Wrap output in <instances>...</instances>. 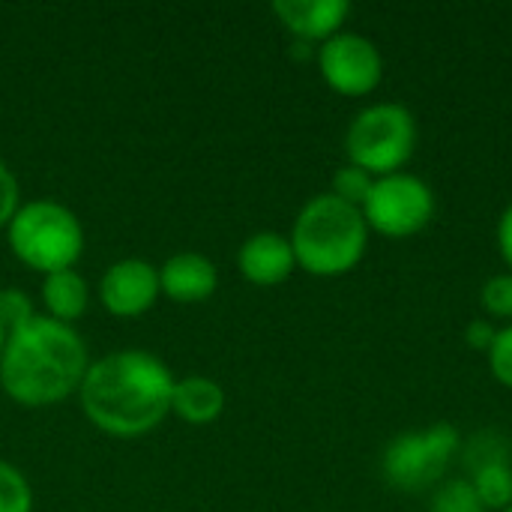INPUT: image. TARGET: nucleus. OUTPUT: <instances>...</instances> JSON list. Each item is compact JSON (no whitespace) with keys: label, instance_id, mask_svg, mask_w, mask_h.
I'll list each match as a JSON object with an SVG mask.
<instances>
[{"label":"nucleus","instance_id":"nucleus-10","mask_svg":"<svg viewBox=\"0 0 512 512\" xmlns=\"http://www.w3.org/2000/svg\"><path fill=\"white\" fill-rule=\"evenodd\" d=\"M237 270L255 288L282 285L297 270L291 240L279 231H258V234L246 237L237 252Z\"/></svg>","mask_w":512,"mask_h":512},{"label":"nucleus","instance_id":"nucleus-6","mask_svg":"<svg viewBox=\"0 0 512 512\" xmlns=\"http://www.w3.org/2000/svg\"><path fill=\"white\" fill-rule=\"evenodd\" d=\"M462 447V435L453 423H435L429 429L405 432L384 450V480L399 492H420L438 483Z\"/></svg>","mask_w":512,"mask_h":512},{"label":"nucleus","instance_id":"nucleus-13","mask_svg":"<svg viewBox=\"0 0 512 512\" xmlns=\"http://www.w3.org/2000/svg\"><path fill=\"white\" fill-rule=\"evenodd\" d=\"M219 288V270L204 252H177L159 267V291L174 303H204Z\"/></svg>","mask_w":512,"mask_h":512},{"label":"nucleus","instance_id":"nucleus-20","mask_svg":"<svg viewBox=\"0 0 512 512\" xmlns=\"http://www.w3.org/2000/svg\"><path fill=\"white\" fill-rule=\"evenodd\" d=\"M480 303L489 318H512V273H498L486 279Z\"/></svg>","mask_w":512,"mask_h":512},{"label":"nucleus","instance_id":"nucleus-17","mask_svg":"<svg viewBox=\"0 0 512 512\" xmlns=\"http://www.w3.org/2000/svg\"><path fill=\"white\" fill-rule=\"evenodd\" d=\"M432 512H489L483 507L480 495L474 492L471 480H450L444 483L435 498H432Z\"/></svg>","mask_w":512,"mask_h":512},{"label":"nucleus","instance_id":"nucleus-18","mask_svg":"<svg viewBox=\"0 0 512 512\" xmlns=\"http://www.w3.org/2000/svg\"><path fill=\"white\" fill-rule=\"evenodd\" d=\"M372 183H375V177H372L369 171H363V168H357V165L348 162L345 168H339V171L333 174V189H330V195L342 198V201L351 204V207H363L366 195L372 192Z\"/></svg>","mask_w":512,"mask_h":512},{"label":"nucleus","instance_id":"nucleus-19","mask_svg":"<svg viewBox=\"0 0 512 512\" xmlns=\"http://www.w3.org/2000/svg\"><path fill=\"white\" fill-rule=\"evenodd\" d=\"M33 318H36V306H33V300H30L27 291H21L15 285H9V288L0 291V327L6 333L24 327Z\"/></svg>","mask_w":512,"mask_h":512},{"label":"nucleus","instance_id":"nucleus-22","mask_svg":"<svg viewBox=\"0 0 512 512\" xmlns=\"http://www.w3.org/2000/svg\"><path fill=\"white\" fill-rule=\"evenodd\" d=\"M21 207V189H18V177L12 174V168L0 159V228L9 225V219L15 216V210Z\"/></svg>","mask_w":512,"mask_h":512},{"label":"nucleus","instance_id":"nucleus-5","mask_svg":"<svg viewBox=\"0 0 512 512\" xmlns=\"http://www.w3.org/2000/svg\"><path fill=\"white\" fill-rule=\"evenodd\" d=\"M417 147V120L399 102H378L363 108L348 132L345 153L351 165L369 171L372 177L396 174Z\"/></svg>","mask_w":512,"mask_h":512},{"label":"nucleus","instance_id":"nucleus-9","mask_svg":"<svg viewBox=\"0 0 512 512\" xmlns=\"http://www.w3.org/2000/svg\"><path fill=\"white\" fill-rule=\"evenodd\" d=\"M159 297V267L144 258H120L99 279V303L114 318H141Z\"/></svg>","mask_w":512,"mask_h":512},{"label":"nucleus","instance_id":"nucleus-25","mask_svg":"<svg viewBox=\"0 0 512 512\" xmlns=\"http://www.w3.org/2000/svg\"><path fill=\"white\" fill-rule=\"evenodd\" d=\"M6 336H9V333H6V330L0 327V357H3V348H6Z\"/></svg>","mask_w":512,"mask_h":512},{"label":"nucleus","instance_id":"nucleus-21","mask_svg":"<svg viewBox=\"0 0 512 512\" xmlns=\"http://www.w3.org/2000/svg\"><path fill=\"white\" fill-rule=\"evenodd\" d=\"M489 369L507 390H512V324L498 330L495 345L489 351Z\"/></svg>","mask_w":512,"mask_h":512},{"label":"nucleus","instance_id":"nucleus-12","mask_svg":"<svg viewBox=\"0 0 512 512\" xmlns=\"http://www.w3.org/2000/svg\"><path fill=\"white\" fill-rule=\"evenodd\" d=\"M273 15L282 21L297 42H327L342 33L345 18L351 15L348 0H276Z\"/></svg>","mask_w":512,"mask_h":512},{"label":"nucleus","instance_id":"nucleus-26","mask_svg":"<svg viewBox=\"0 0 512 512\" xmlns=\"http://www.w3.org/2000/svg\"><path fill=\"white\" fill-rule=\"evenodd\" d=\"M504 512H512V507H507V510H504Z\"/></svg>","mask_w":512,"mask_h":512},{"label":"nucleus","instance_id":"nucleus-1","mask_svg":"<svg viewBox=\"0 0 512 512\" xmlns=\"http://www.w3.org/2000/svg\"><path fill=\"white\" fill-rule=\"evenodd\" d=\"M174 381L177 378L156 354L123 348L90 363L78 387V402L102 435L135 441L168 420Z\"/></svg>","mask_w":512,"mask_h":512},{"label":"nucleus","instance_id":"nucleus-23","mask_svg":"<svg viewBox=\"0 0 512 512\" xmlns=\"http://www.w3.org/2000/svg\"><path fill=\"white\" fill-rule=\"evenodd\" d=\"M495 336H498V330H495V324L489 321V318H477V321H471L468 327H465V342L474 348V351H492V345H495Z\"/></svg>","mask_w":512,"mask_h":512},{"label":"nucleus","instance_id":"nucleus-16","mask_svg":"<svg viewBox=\"0 0 512 512\" xmlns=\"http://www.w3.org/2000/svg\"><path fill=\"white\" fill-rule=\"evenodd\" d=\"M0 512H33V489L21 468L0 459Z\"/></svg>","mask_w":512,"mask_h":512},{"label":"nucleus","instance_id":"nucleus-24","mask_svg":"<svg viewBox=\"0 0 512 512\" xmlns=\"http://www.w3.org/2000/svg\"><path fill=\"white\" fill-rule=\"evenodd\" d=\"M498 249H501V258L512 267V201L498 219Z\"/></svg>","mask_w":512,"mask_h":512},{"label":"nucleus","instance_id":"nucleus-4","mask_svg":"<svg viewBox=\"0 0 512 512\" xmlns=\"http://www.w3.org/2000/svg\"><path fill=\"white\" fill-rule=\"evenodd\" d=\"M6 243L27 270L48 276L78 264L84 255V225L66 204L33 198L24 201L9 219Z\"/></svg>","mask_w":512,"mask_h":512},{"label":"nucleus","instance_id":"nucleus-2","mask_svg":"<svg viewBox=\"0 0 512 512\" xmlns=\"http://www.w3.org/2000/svg\"><path fill=\"white\" fill-rule=\"evenodd\" d=\"M90 354L75 327L36 315L6 336L0 387L21 408H51L78 393Z\"/></svg>","mask_w":512,"mask_h":512},{"label":"nucleus","instance_id":"nucleus-14","mask_svg":"<svg viewBox=\"0 0 512 512\" xmlns=\"http://www.w3.org/2000/svg\"><path fill=\"white\" fill-rule=\"evenodd\" d=\"M225 411V390L207 375H186L174 381L171 414L189 426H210Z\"/></svg>","mask_w":512,"mask_h":512},{"label":"nucleus","instance_id":"nucleus-15","mask_svg":"<svg viewBox=\"0 0 512 512\" xmlns=\"http://www.w3.org/2000/svg\"><path fill=\"white\" fill-rule=\"evenodd\" d=\"M39 297H42L45 315L60 321V324H69V327L78 318H84L87 309H90V285L75 267L42 276Z\"/></svg>","mask_w":512,"mask_h":512},{"label":"nucleus","instance_id":"nucleus-8","mask_svg":"<svg viewBox=\"0 0 512 512\" xmlns=\"http://www.w3.org/2000/svg\"><path fill=\"white\" fill-rule=\"evenodd\" d=\"M321 78L342 96H366L384 78V57L363 33L342 30L318 45L315 51Z\"/></svg>","mask_w":512,"mask_h":512},{"label":"nucleus","instance_id":"nucleus-11","mask_svg":"<svg viewBox=\"0 0 512 512\" xmlns=\"http://www.w3.org/2000/svg\"><path fill=\"white\" fill-rule=\"evenodd\" d=\"M471 486L486 510L504 512L512 507V465L504 444L495 435H480L468 447Z\"/></svg>","mask_w":512,"mask_h":512},{"label":"nucleus","instance_id":"nucleus-7","mask_svg":"<svg viewBox=\"0 0 512 512\" xmlns=\"http://www.w3.org/2000/svg\"><path fill=\"white\" fill-rule=\"evenodd\" d=\"M360 213H363L369 231H375L381 237L405 240V237L420 234L432 222L435 192L417 174L396 171L387 177H375L372 192L366 195Z\"/></svg>","mask_w":512,"mask_h":512},{"label":"nucleus","instance_id":"nucleus-3","mask_svg":"<svg viewBox=\"0 0 512 512\" xmlns=\"http://www.w3.org/2000/svg\"><path fill=\"white\" fill-rule=\"evenodd\" d=\"M288 240L300 270L330 279L351 273L363 261L369 246V225L360 207L321 192L300 207Z\"/></svg>","mask_w":512,"mask_h":512}]
</instances>
